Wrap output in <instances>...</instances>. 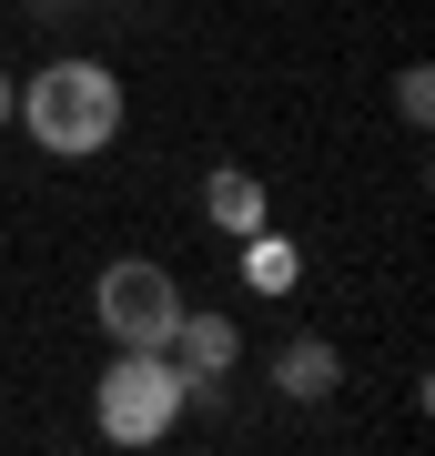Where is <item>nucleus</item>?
Here are the masks:
<instances>
[{
    "label": "nucleus",
    "mask_w": 435,
    "mask_h": 456,
    "mask_svg": "<svg viewBox=\"0 0 435 456\" xmlns=\"http://www.w3.org/2000/svg\"><path fill=\"white\" fill-rule=\"evenodd\" d=\"M11 122L31 132V142L51 152V163H92V152H112V142H122V122H132V92H122V71H112V61L71 51V61H41L31 82H20Z\"/></svg>",
    "instance_id": "nucleus-1"
},
{
    "label": "nucleus",
    "mask_w": 435,
    "mask_h": 456,
    "mask_svg": "<svg viewBox=\"0 0 435 456\" xmlns=\"http://www.w3.org/2000/svg\"><path fill=\"white\" fill-rule=\"evenodd\" d=\"M193 395L203 386L162 355V345H112V365H101V386H92V426H101V446H162Z\"/></svg>",
    "instance_id": "nucleus-2"
},
{
    "label": "nucleus",
    "mask_w": 435,
    "mask_h": 456,
    "mask_svg": "<svg viewBox=\"0 0 435 456\" xmlns=\"http://www.w3.org/2000/svg\"><path fill=\"white\" fill-rule=\"evenodd\" d=\"M173 314H182L173 264L122 254V264H101V274H92V325L112 335V345H173Z\"/></svg>",
    "instance_id": "nucleus-3"
},
{
    "label": "nucleus",
    "mask_w": 435,
    "mask_h": 456,
    "mask_svg": "<svg viewBox=\"0 0 435 456\" xmlns=\"http://www.w3.org/2000/svg\"><path fill=\"white\" fill-rule=\"evenodd\" d=\"M162 355H173L182 375H193V386L213 395V386H223V375L243 365V325H233V314H213V305H182L173 314V345H162Z\"/></svg>",
    "instance_id": "nucleus-4"
},
{
    "label": "nucleus",
    "mask_w": 435,
    "mask_h": 456,
    "mask_svg": "<svg viewBox=\"0 0 435 456\" xmlns=\"http://www.w3.org/2000/svg\"><path fill=\"white\" fill-rule=\"evenodd\" d=\"M274 386L294 395V406H324V395L344 386V355H334V345H324V335H294L284 355H274Z\"/></svg>",
    "instance_id": "nucleus-5"
},
{
    "label": "nucleus",
    "mask_w": 435,
    "mask_h": 456,
    "mask_svg": "<svg viewBox=\"0 0 435 456\" xmlns=\"http://www.w3.org/2000/svg\"><path fill=\"white\" fill-rule=\"evenodd\" d=\"M243 284H254V294H294V284H304V254H294V233H274V224L243 233Z\"/></svg>",
    "instance_id": "nucleus-6"
},
{
    "label": "nucleus",
    "mask_w": 435,
    "mask_h": 456,
    "mask_svg": "<svg viewBox=\"0 0 435 456\" xmlns=\"http://www.w3.org/2000/svg\"><path fill=\"white\" fill-rule=\"evenodd\" d=\"M203 224L243 244V233L263 224V183H254V173H203Z\"/></svg>",
    "instance_id": "nucleus-7"
},
{
    "label": "nucleus",
    "mask_w": 435,
    "mask_h": 456,
    "mask_svg": "<svg viewBox=\"0 0 435 456\" xmlns=\"http://www.w3.org/2000/svg\"><path fill=\"white\" fill-rule=\"evenodd\" d=\"M395 112H405V132L435 122V82H425V71H395Z\"/></svg>",
    "instance_id": "nucleus-8"
},
{
    "label": "nucleus",
    "mask_w": 435,
    "mask_h": 456,
    "mask_svg": "<svg viewBox=\"0 0 435 456\" xmlns=\"http://www.w3.org/2000/svg\"><path fill=\"white\" fill-rule=\"evenodd\" d=\"M11 102H20V82H11V71H0V132H11Z\"/></svg>",
    "instance_id": "nucleus-9"
}]
</instances>
